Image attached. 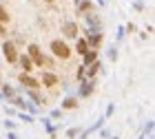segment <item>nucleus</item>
<instances>
[{
    "label": "nucleus",
    "mask_w": 155,
    "mask_h": 139,
    "mask_svg": "<svg viewBox=\"0 0 155 139\" xmlns=\"http://www.w3.org/2000/svg\"><path fill=\"white\" fill-rule=\"evenodd\" d=\"M51 117H53V119H58V117H62V110H53V113H51Z\"/></svg>",
    "instance_id": "obj_25"
},
{
    "label": "nucleus",
    "mask_w": 155,
    "mask_h": 139,
    "mask_svg": "<svg viewBox=\"0 0 155 139\" xmlns=\"http://www.w3.org/2000/svg\"><path fill=\"white\" fill-rule=\"evenodd\" d=\"M5 128H9V130H13V128H16V124H13L11 119H5Z\"/></svg>",
    "instance_id": "obj_24"
},
{
    "label": "nucleus",
    "mask_w": 155,
    "mask_h": 139,
    "mask_svg": "<svg viewBox=\"0 0 155 139\" xmlns=\"http://www.w3.org/2000/svg\"><path fill=\"white\" fill-rule=\"evenodd\" d=\"M27 55H29V60L33 62V66H38V68H42V66L53 68V62H51V60H49L45 53L40 51V46H38L36 42H31L29 46H27Z\"/></svg>",
    "instance_id": "obj_1"
},
{
    "label": "nucleus",
    "mask_w": 155,
    "mask_h": 139,
    "mask_svg": "<svg viewBox=\"0 0 155 139\" xmlns=\"http://www.w3.org/2000/svg\"><path fill=\"white\" fill-rule=\"evenodd\" d=\"M122 38H124V27H117V36H115V40L120 42V40H122Z\"/></svg>",
    "instance_id": "obj_20"
},
{
    "label": "nucleus",
    "mask_w": 155,
    "mask_h": 139,
    "mask_svg": "<svg viewBox=\"0 0 155 139\" xmlns=\"http://www.w3.org/2000/svg\"><path fill=\"white\" fill-rule=\"evenodd\" d=\"M60 84V77L51 71H45L42 73V80H40V86H49V88H55Z\"/></svg>",
    "instance_id": "obj_6"
},
{
    "label": "nucleus",
    "mask_w": 155,
    "mask_h": 139,
    "mask_svg": "<svg viewBox=\"0 0 155 139\" xmlns=\"http://www.w3.org/2000/svg\"><path fill=\"white\" fill-rule=\"evenodd\" d=\"M18 44L13 40H2V58L9 62V64H16L18 62Z\"/></svg>",
    "instance_id": "obj_3"
},
{
    "label": "nucleus",
    "mask_w": 155,
    "mask_h": 139,
    "mask_svg": "<svg viewBox=\"0 0 155 139\" xmlns=\"http://www.w3.org/2000/svg\"><path fill=\"white\" fill-rule=\"evenodd\" d=\"M75 2H80V0H75Z\"/></svg>",
    "instance_id": "obj_28"
},
{
    "label": "nucleus",
    "mask_w": 155,
    "mask_h": 139,
    "mask_svg": "<svg viewBox=\"0 0 155 139\" xmlns=\"http://www.w3.org/2000/svg\"><path fill=\"white\" fill-rule=\"evenodd\" d=\"M62 108H64V110H73V108H78V97H67V100L64 102H62Z\"/></svg>",
    "instance_id": "obj_14"
},
{
    "label": "nucleus",
    "mask_w": 155,
    "mask_h": 139,
    "mask_svg": "<svg viewBox=\"0 0 155 139\" xmlns=\"http://www.w3.org/2000/svg\"><path fill=\"white\" fill-rule=\"evenodd\" d=\"M75 135H78V128H69V130H67V137H69V139H73Z\"/></svg>",
    "instance_id": "obj_22"
},
{
    "label": "nucleus",
    "mask_w": 155,
    "mask_h": 139,
    "mask_svg": "<svg viewBox=\"0 0 155 139\" xmlns=\"http://www.w3.org/2000/svg\"><path fill=\"white\" fill-rule=\"evenodd\" d=\"M45 2H49V5H53V2H55V0H45Z\"/></svg>",
    "instance_id": "obj_27"
},
{
    "label": "nucleus",
    "mask_w": 155,
    "mask_h": 139,
    "mask_svg": "<svg viewBox=\"0 0 155 139\" xmlns=\"http://www.w3.org/2000/svg\"><path fill=\"white\" fill-rule=\"evenodd\" d=\"M27 95H29V97H31V100H33V102H38V104H45V97H40V95H38L36 91H29V93H27Z\"/></svg>",
    "instance_id": "obj_17"
},
{
    "label": "nucleus",
    "mask_w": 155,
    "mask_h": 139,
    "mask_svg": "<svg viewBox=\"0 0 155 139\" xmlns=\"http://www.w3.org/2000/svg\"><path fill=\"white\" fill-rule=\"evenodd\" d=\"M0 95H2V97H7V100H11V97H16L18 93H16V88H13V86L5 84V86H2V93H0Z\"/></svg>",
    "instance_id": "obj_15"
},
{
    "label": "nucleus",
    "mask_w": 155,
    "mask_h": 139,
    "mask_svg": "<svg viewBox=\"0 0 155 139\" xmlns=\"http://www.w3.org/2000/svg\"><path fill=\"white\" fill-rule=\"evenodd\" d=\"M9 20H11V13H9V9L0 2V24H9Z\"/></svg>",
    "instance_id": "obj_13"
},
{
    "label": "nucleus",
    "mask_w": 155,
    "mask_h": 139,
    "mask_svg": "<svg viewBox=\"0 0 155 139\" xmlns=\"http://www.w3.org/2000/svg\"><path fill=\"white\" fill-rule=\"evenodd\" d=\"M18 117H20V119H25L27 124H31V122H33V117H31V115H25V113H20Z\"/></svg>",
    "instance_id": "obj_21"
},
{
    "label": "nucleus",
    "mask_w": 155,
    "mask_h": 139,
    "mask_svg": "<svg viewBox=\"0 0 155 139\" xmlns=\"http://www.w3.org/2000/svg\"><path fill=\"white\" fill-rule=\"evenodd\" d=\"M93 88H95V82H84L80 86V91H78V97H89L93 93Z\"/></svg>",
    "instance_id": "obj_9"
},
{
    "label": "nucleus",
    "mask_w": 155,
    "mask_h": 139,
    "mask_svg": "<svg viewBox=\"0 0 155 139\" xmlns=\"http://www.w3.org/2000/svg\"><path fill=\"white\" fill-rule=\"evenodd\" d=\"M7 139H18V137H16V133H9V135H7Z\"/></svg>",
    "instance_id": "obj_26"
},
{
    "label": "nucleus",
    "mask_w": 155,
    "mask_h": 139,
    "mask_svg": "<svg viewBox=\"0 0 155 139\" xmlns=\"http://www.w3.org/2000/svg\"><path fill=\"white\" fill-rule=\"evenodd\" d=\"M75 5H78V16H87V13L95 11L93 0H80V2H75Z\"/></svg>",
    "instance_id": "obj_7"
},
{
    "label": "nucleus",
    "mask_w": 155,
    "mask_h": 139,
    "mask_svg": "<svg viewBox=\"0 0 155 139\" xmlns=\"http://www.w3.org/2000/svg\"><path fill=\"white\" fill-rule=\"evenodd\" d=\"M82 58H84V64H82V66H89V64H93V62L97 60V51H95V49H89Z\"/></svg>",
    "instance_id": "obj_10"
},
{
    "label": "nucleus",
    "mask_w": 155,
    "mask_h": 139,
    "mask_svg": "<svg viewBox=\"0 0 155 139\" xmlns=\"http://www.w3.org/2000/svg\"><path fill=\"white\" fill-rule=\"evenodd\" d=\"M0 38L7 40V27H5V24H0Z\"/></svg>",
    "instance_id": "obj_23"
},
{
    "label": "nucleus",
    "mask_w": 155,
    "mask_h": 139,
    "mask_svg": "<svg viewBox=\"0 0 155 139\" xmlns=\"http://www.w3.org/2000/svg\"><path fill=\"white\" fill-rule=\"evenodd\" d=\"M49 49H51L53 58H58V60H62V62L71 60V55H73V51L69 49V44H67V42H62V40H51Z\"/></svg>",
    "instance_id": "obj_2"
},
{
    "label": "nucleus",
    "mask_w": 155,
    "mask_h": 139,
    "mask_svg": "<svg viewBox=\"0 0 155 139\" xmlns=\"http://www.w3.org/2000/svg\"><path fill=\"white\" fill-rule=\"evenodd\" d=\"M18 62H20V66H22V73H33V71H36V66H33V62L29 60V55L20 53L18 55Z\"/></svg>",
    "instance_id": "obj_8"
},
{
    "label": "nucleus",
    "mask_w": 155,
    "mask_h": 139,
    "mask_svg": "<svg viewBox=\"0 0 155 139\" xmlns=\"http://www.w3.org/2000/svg\"><path fill=\"white\" fill-rule=\"evenodd\" d=\"M18 82H20L25 88H29V91H38V88H40V80L31 77L29 73H20V75H18Z\"/></svg>",
    "instance_id": "obj_4"
},
{
    "label": "nucleus",
    "mask_w": 155,
    "mask_h": 139,
    "mask_svg": "<svg viewBox=\"0 0 155 139\" xmlns=\"http://www.w3.org/2000/svg\"><path fill=\"white\" fill-rule=\"evenodd\" d=\"M62 33H64L67 38L78 40V38H80V29H78V22H73V20H67V22L62 24Z\"/></svg>",
    "instance_id": "obj_5"
},
{
    "label": "nucleus",
    "mask_w": 155,
    "mask_h": 139,
    "mask_svg": "<svg viewBox=\"0 0 155 139\" xmlns=\"http://www.w3.org/2000/svg\"><path fill=\"white\" fill-rule=\"evenodd\" d=\"M133 9L142 11V9H144V2H142V0H135V2H133Z\"/></svg>",
    "instance_id": "obj_19"
},
{
    "label": "nucleus",
    "mask_w": 155,
    "mask_h": 139,
    "mask_svg": "<svg viewBox=\"0 0 155 139\" xmlns=\"http://www.w3.org/2000/svg\"><path fill=\"white\" fill-rule=\"evenodd\" d=\"M109 60H113V62L117 60V49H115V46H113V49L109 51Z\"/></svg>",
    "instance_id": "obj_18"
},
{
    "label": "nucleus",
    "mask_w": 155,
    "mask_h": 139,
    "mask_svg": "<svg viewBox=\"0 0 155 139\" xmlns=\"http://www.w3.org/2000/svg\"><path fill=\"white\" fill-rule=\"evenodd\" d=\"M113 139H115V137H113Z\"/></svg>",
    "instance_id": "obj_29"
},
{
    "label": "nucleus",
    "mask_w": 155,
    "mask_h": 139,
    "mask_svg": "<svg viewBox=\"0 0 155 139\" xmlns=\"http://www.w3.org/2000/svg\"><path fill=\"white\" fill-rule=\"evenodd\" d=\"M11 104H16L18 108H29V110H33V106H31V104L27 102V100H22V97H20V95H16V97H11Z\"/></svg>",
    "instance_id": "obj_12"
},
{
    "label": "nucleus",
    "mask_w": 155,
    "mask_h": 139,
    "mask_svg": "<svg viewBox=\"0 0 155 139\" xmlns=\"http://www.w3.org/2000/svg\"><path fill=\"white\" fill-rule=\"evenodd\" d=\"M84 75H87V66H78V71H75V80H78V82H82V80H84Z\"/></svg>",
    "instance_id": "obj_16"
},
{
    "label": "nucleus",
    "mask_w": 155,
    "mask_h": 139,
    "mask_svg": "<svg viewBox=\"0 0 155 139\" xmlns=\"http://www.w3.org/2000/svg\"><path fill=\"white\" fill-rule=\"evenodd\" d=\"M87 51H89L87 40H84V38H78V40H75V53H78V55H84Z\"/></svg>",
    "instance_id": "obj_11"
}]
</instances>
